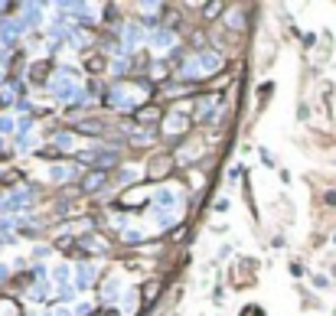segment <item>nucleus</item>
Segmentation results:
<instances>
[{
  "label": "nucleus",
  "mask_w": 336,
  "mask_h": 316,
  "mask_svg": "<svg viewBox=\"0 0 336 316\" xmlns=\"http://www.w3.org/2000/svg\"><path fill=\"white\" fill-rule=\"evenodd\" d=\"M173 196H176L173 189H160L157 192V206H173Z\"/></svg>",
  "instance_id": "nucleus-1"
},
{
  "label": "nucleus",
  "mask_w": 336,
  "mask_h": 316,
  "mask_svg": "<svg viewBox=\"0 0 336 316\" xmlns=\"http://www.w3.org/2000/svg\"><path fill=\"white\" fill-rule=\"evenodd\" d=\"M170 43H173V36H170V33H157V36H154V46H157V49H167Z\"/></svg>",
  "instance_id": "nucleus-2"
},
{
  "label": "nucleus",
  "mask_w": 336,
  "mask_h": 316,
  "mask_svg": "<svg viewBox=\"0 0 336 316\" xmlns=\"http://www.w3.org/2000/svg\"><path fill=\"white\" fill-rule=\"evenodd\" d=\"M92 274H95V268H82V271H78V287L92 284Z\"/></svg>",
  "instance_id": "nucleus-3"
},
{
  "label": "nucleus",
  "mask_w": 336,
  "mask_h": 316,
  "mask_svg": "<svg viewBox=\"0 0 336 316\" xmlns=\"http://www.w3.org/2000/svg\"><path fill=\"white\" fill-rule=\"evenodd\" d=\"M53 277L59 280V284H65V280H69V268H65V264H59V268L53 271Z\"/></svg>",
  "instance_id": "nucleus-4"
},
{
  "label": "nucleus",
  "mask_w": 336,
  "mask_h": 316,
  "mask_svg": "<svg viewBox=\"0 0 336 316\" xmlns=\"http://www.w3.org/2000/svg\"><path fill=\"white\" fill-rule=\"evenodd\" d=\"M62 143V150H72V134H56V147Z\"/></svg>",
  "instance_id": "nucleus-5"
},
{
  "label": "nucleus",
  "mask_w": 336,
  "mask_h": 316,
  "mask_svg": "<svg viewBox=\"0 0 336 316\" xmlns=\"http://www.w3.org/2000/svg\"><path fill=\"white\" fill-rule=\"evenodd\" d=\"M69 173H72L69 166H56V170H53V180H69Z\"/></svg>",
  "instance_id": "nucleus-6"
},
{
  "label": "nucleus",
  "mask_w": 336,
  "mask_h": 316,
  "mask_svg": "<svg viewBox=\"0 0 336 316\" xmlns=\"http://www.w3.org/2000/svg\"><path fill=\"white\" fill-rule=\"evenodd\" d=\"M117 290H121V284H117V280H108V284H105V297H114Z\"/></svg>",
  "instance_id": "nucleus-7"
},
{
  "label": "nucleus",
  "mask_w": 336,
  "mask_h": 316,
  "mask_svg": "<svg viewBox=\"0 0 336 316\" xmlns=\"http://www.w3.org/2000/svg\"><path fill=\"white\" fill-rule=\"evenodd\" d=\"M0 131H7V134H10V131H13V121H10V118H0Z\"/></svg>",
  "instance_id": "nucleus-8"
},
{
  "label": "nucleus",
  "mask_w": 336,
  "mask_h": 316,
  "mask_svg": "<svg viewBox=\"0 0 336 316\" xmlns=\"http://www.w3.org/2000/svg\"><path fill=\"white\" fill-rule=\"evenodd\" d=\"M7 277H10V268H7V264H0V280H7Z\"/></svg>",
  "instance_id": "nucleus-9"
}]
</instances>
